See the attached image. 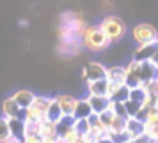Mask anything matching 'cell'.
Segmentation results:
<instances>
[{
    "mask_svg": "<svg viewBox=\"0 0 158 143\" xmlns=\"http://www.w3.org/2000/svg\"><path fill=\"white\" fill-rule=\"evenodd\" d=\"M126 71V78H124V85L128 88H135L140 87V78H139V62H135L133 58L128 62V65H124Z\"/></svg>",
    "mask_w": 158,
    "mask_h": 143,
    "instance_id": "6",
    "label": "cell"
},
{
    "mask_svg": "<svg viewBox=\"0 0 158 143\" xmlns=\"http://www.w3.org/2000/svg\"><path fill=\"white\" fill-rule=\"evenodd\" d=\"M87 85V95H98V97H107L108 90V81L107 79H96V81H89Z\"/></svg>",
    "mask_w": 158,
    "mask_h": 143,
    "instance_id": "14",
    "label": "cell"
},
{
    "mask_svg": "<svg viewBox=\"0 0 158 143\" xmlns=\"http://www.w3.org/2000/svg\"><path fill=\"white\" fill-rule=\"evenodd\" d=\"M128 143H135V140H130V141Z\"/></svg>",
    "mask_w": 158,
    "mask_h": 143,
    "instance_id": "36",
    "label": "cell"
},
{
    "mask_svg": "<svg viewBox=\"0 0 158 143\" xmlns=\"http://www.w3.org/2000/svg\"><path fill=\"white\" fill-rule=\"evenodd\" d=\"M9 126H7V118L0 117V143H4L6 140H9Z\"/></svg>",
    "mask_w": 158,
    "mask_h": 143,
    "instance_id": "29",
    "label": "cell"
},
{
    "mask_svg": "<svg viewBox=\"0 0 158 143\" xmlns=\"http://www.w3.org/2000/svg\"><path fill=\"white\" fill-rule=\"evenodd\" d=\"M107 136L112 143H128L131 140L126 131H123V133H107Z\"/></svg>",
    "mask_w": 158,
    "mask_h": 143,
    "instance_id": "26",
    "label": "cell"
},
{
    "mask_svg": "<svg viewBox=\"0 0 158 143\" xmlns=\"http://www.w3.org/2000/svg\"><path fill=\"white\" fill-rule=\"evenodd\" d=\"M100 29H101V32L107 36V39H108L110 44L121 41L123 37L126 36V23L115 14L105 16V18L101 20V23H100Z\"/></svg>",
    "mask_w": 158,
    "mask_h": 143,
    "instance_id": "2",
    "label": "cell"
},
{
    "mask_svg": "<svg viewBox=\"0 0 158 143\" xmlns=\"http://www.w3.org/2000/svg\"><path fill=\"white\" fill-rule=\"evenodd\" d=\"M39 134L41 138H57L55 134V124H52L48 120H43L39 126Z\"/></svg>",
    "mask_w": 158,
    "mask_h": 143,
    "instance_id": "20",
    "label": "cell"
},
{
    "mask_svg": "<svg viewBox=\"0 0 158 143\" xmlns=\"http://www.w3.org/2000/svg\"><path fill=\"white\" fill-rule=\"evenodd\" d=\"M94 143H112L110 140H108V136L105 134V136H100V138H96L94 140Z\"/></svg>",
    "mask_w": 158,
    "mask_h": 143,
    "instance_id": "31",
    "label": "cell"
},
{
    "mask_svg": "<svg viewBox=\"0 0 158 143\" xmlns=\"http://www.w3.org/2000/svg\"><path fill=\"white\" fill-rule=\"evenodd\" d=\"M87 102H89V106H91V111L94 115H100L103 113L105 110H108L110 106V99L108 97H98V95H85Z\"/></svg>",
    "mask_w": 158,
    "mask_h": 143,
    "instance_id": "12",
    "label": "cell"
},
{
    "mask_svg": "<svg viewBox=\"0 0 158 143\" xmlns=\"http://www.w3.org/2000/svg\"><path fill=\"white\" fill-rule=\"evenodd\" d=\"M149 62H151V65H153V67H155V69L158 71V51L155 53V55H153V57H151Z\"/></svg>",
    "mask_w": 158,
    "mask_h": 143,
    "instance_id": "30",
    "label": "cell"
},
{
    "mask_svg": "<svg viewBox=\"0 0 158 143\" xmlns=\"http://www.w3.org/2000/svg\"><path fill=\"white\" fill-rule=\"evenodd\" d=\"M123 104H124V111H126V117H128V118H133V117L139 113V110L142 108L140 102H135V101H130V99L124 101Z\"/></svg>",
    "mask_w": 158,
    "mask_h": 143,
    "instance_id": "23",
    "label": "cell"
},
{
    "mask_svg": "<svg viewBox=\"0 0 158 143\" xmlns=\"http://www.w3.org/2000/svg\"><path fill=\"white\" fill-rule=\"evenodd\" d=\"M7 126L9 136L23 143V140H25V120L23 118H7Z\"/></svg>",
    "mask_w": 158,
    "mask_h": 143,
    "instance_id": "9",
    "label": "cell"
},
{
    "mask_svg": "<svg viewBox=\"0 0 158 143\" xmlns=\"http://www.w3.org/2000/svg\"><path fill=\"white\" fill-rule=\"evenodd\" d=\"M126 129V118H121V117H114V120L110 124L107 133H123Z\"/></svg>",
    "mask_w": 158,
    "mask_h": 143,
    "instance_id": "25",
    "label": "cell"
},
{
    "mask_svg": "<svg viewBox=\"0 0 158 143\" xmlns=\"http://www.w3.org/2000/svg\"><path fill=\"white\" fill-rule=\"evenodd\" d=\"M73 126H75V118H73V115H62L60 120L55 124V134H57V138L62 140L68 133H71L73 131Z\"/></svg>",
    "mask_w": 158,
    "mask_h": 143,
    "instance_id": "11",
    "label": "cell"
},
{
    "mask_svg": "<svg viewBox=\"0 0 158 143\" xmlns=\"http://www.w3.org/2000/svg\"><path fill=\"white\" fill-rule=\"evenodd\" d=\"M124 131L130 134L131 140H135V138L144 134V124L135 120V118H126V129H124Z\"/></svg>",
    "mask_w": 158,
    "mask_h": 143,
    "instance_id": "19",
    "label": "cell"
},
{
    "mask_svg": "<svg viewBox=\"0 0 158 143\" xmlns=\"http://www.w3.org/2000/svg\"><path fill=\"white\" fill-rule=\"evenodd\" d=\"M91 115H93V111H91V106H89V102H87L85 97L77 99L75 111H73V118L75 120H78V118H89Z\"/></svg>",
    "mask_w": 158,
    "mask_h": 143,
    "instance_id": "17",
    "label": "cell"
},
{
    "mask_svg": "<svg viewBox=\"0 0 158 143\" xmlns=\"http://www.w3.org/2000/svg\"><path fill=\"white\" fill-rule=\"evenodd\" d=\"M156 51H158V41L148 43V44H140V46H137L133 60H135V62H148V60H151V57H153Z\"/></svg>",
    "mask_w": 158,
    "mask_h": 143,
    "instance_id": "7",
    "label": "cell"
},
{
    "mask_svg": "<svg viewBox=\"0 0 158 143\" xmlns=\"http://www.w3.org/2000/svg\"><path fill=\"white\" fill-rule=\"evenodd\" d=\"M43 143H57V138H43Z\"/></svg>",
    "mask_w": 158,
    "mask_h": 143,
    "instance_id": "33",
    "label": "cell"
},
{
    "mask_svg": "<svg viewBox=\"0 0 158 143\" xmlns=\"http://www.w3.org/2000/svg\"><path fill=\"white\" fill-rule=\"evenodd\" d=\"M139 78H140V83H148V81H153V79L158 78V71L151 65V62H139Z\"/></svg>",
    "mask_w": 158,
    "mask_h": 143,
    "instance_id": "13",
    "label": "cell"
},
{
    "mask_svg": "<svg viewBox=\"0 0 158 143\" xmlns=\"http://www.w3.org/2000/svg\"><path fill=\"white\" fill-rule=\"evenodd\" d=\"M60 117H62V111H60V108H59L57 101L52 97L50 99V104L46 108V115H44V120L52 122V124H57L60 120Z\"/></svg>",
    "mask_w": 158,
    "mask_h": 143,
    "instance_id": "18",
    "label": "cell"
},
{
    "mask_svg": "<svg viewBox=\"0 0 158 143\" xmlns=\"http://www.w3.org/2000/svg\"><path fill=\"white\" fill-rule=\"evenodd\" d=\"M11 97L15 99V102H16L20 108H22V110H27V108L32 104V101H34V97H36V94L30 92V90H25V88H22V90H16V92L13 94Z\"/></svg>",
    "mask_w": 158,
    "mask_h": 143,
    "instance_id": "15",
    "label": "cell"
},
{
    "mask_svg": "<svg viewBox=\"0 0 158 143\" xmlns=\"http://www.w3.org/2000/svg\"><path fill=\"white\" fill-rule=\"evenodd\" d=\"M52 97H44V95H36L32 104L27 110L22 111V118L25 122H37L41 124L44 120V115H46V108L50 104Z\"/></svg>",
    "mask_w": 158,
    "mask_h": 143,
    "instance_id": "3",
    "label": "cell"
},
{
    "mask_svg": "<svg viewBox=\"0 0 158 143\" xmlns=\"http://www.w3.org/2000/svg\"><path fill=\"white\" fill-rule=\"evenodd\" d=\"M128 95H130V88L126 85H121L108 99L112 101V102H124V101H128Z\"/></svg>",
    "mask_w": 158,
    "mask_h": 143,
    "instance_id": "22",
    "label": "cell"
},
{
    "mask_svg": "<svg viewBox=\"0 0 158 143\" xmlns=\"http://www.w3.org/2000/svg\"><path fill=\"white\" fill-rule=\"evenodd\" d=\"M105 76H107V67L100 62H89L82 69V78L85 83L96 81V79H105Z\"/></svg>",
    "mask_w": 158,
    "mask_h": 143,
    "instance_id": "5",
    "label": "cell"
},
{
    "mask_svg": "<svg viewBox=\"0 0 158 143\" xmlns=\"http://www.w3.org/2000/svg\"><path fill=\"white\" fill-rule=\"evenodd\" d=\"M110 111L114 113V117H121V118H128L126 117V111H124V104L123 102H112L110 101Z\"/></svg>",
    "mask_w": 158,
    "mask_h": 143,
    "instance_id": "28",
    "label": "cell"
},
{
    "mask_svg": "<svg viewBox=\"0 0 158 143\" xmlns=\"http://www.w3.org/2000/svg\"><path fill=\"white\" fill-rule=\"evenodd\" d=\"M80 41H82V46L87 48L89 51H101V50H107L110 46L107 36L101 32L100 25H89V27H85Z\"/></svg>",
    "mask_w": 158,
    "mask_h": 143,
    "instance_id": "1",
    "label": "cell"
},
{
    "mask_svg": "<svg viewBox=\"0 0 158 143\" xmlns=\"http://www.w3.org/2000/svg\"><path fill=\"white\" fill-rule=\"evenodd\" d=\"M131 37L139 46L148 43H155V41H158V30L151 23H139L131 29Z\"/></svg>",
    "mask_w": 158,
    "mask_h": 143,
    "instance_id": "4",
    "label": "cell"
},
{
    "mask_svg": "<svg viewBox=\"0 0 158 143\" xmlns=\"http://www.w3.org/2000/svg\"><path fill=\"white\" fill-rule=\"evenodd\" d=\"M135 143H149V138L146 134H142V136H139V138H135Z\"/></svg>",
    "mask_w": 158,
    "mask_h": 143,
    "instance_id": "32",
    "label": "cell"
},
{
    "mask_svg": "<svg viewBox=\"0 0 158 143\" xmlns=\"http://www.w3.org/2000/svg\"><path fill=\"white\" fill-rule=\"evenodd\" d=\"M98 118H100V124L103 126V129L108 131L110 124H112V120H114V113H112V111H110V108H108V110H105L103 113L98 115Z\"/></svg>",
    "mask_w": 158,
    "mask_h": 143,
    "instance_id": "27",
    "label": "cell"
},
{
    "mask_svg": "<svg viewBox=\"0 0 158 143\" xmlns=\"http://www.w3.org/2000/svg\"><path fill=\"white\" fill-rule=\"evenodd\" d=\"M4 143H22V141H18V140H15V138H9V140H6Z\"/></svg>",
    "mask_w": 158,
    "mask_h": 143,
    "instance_id": "34",
    "label": "cell"
},
{
    "mask_svg": "<svg viewBox=\"0 0 158 143\" xmlns=\"http://www.w3.org/2000/svg\"><path fill=\"white\" fill-rule=\"evenodd\" d=\"M146 97H148V92H146V88H144V87H135V88H130V95H128L130 101H135V102H140V104H144Z\"/></svg>",
    "mask_w": 158,
    "mask_h": 143,
    "instance_id": "21",
    "label": "cell"
},
{
    "mask_svg": "<svg viewBox=\"0 0 158 143\" xmlns=\"http://www.w3.org/2000/svg\"><path fill=\"white\" fill-rule=\"evenodd\" d=\"M53 99L57 101V104H59V108H60L62 115H73L75 104H77V97H73L69 94H60V95H55Z\"/></svg>",
    "mask_w": 158,
    "mask_h": 143,
    "instance_id": "10",
    "label": "cell"
},
{
    "mask_svg": "<svg viewBox=\"0 0 158 143\" xmlns=\"http://www.w3.org/2000/svg\"><path fill=\"white\" fill-rule=\"evenodd\" d=\"M124 78H126V71H124L123 65H112V67H107V76H105L107 81L124 85Z\"/></svg>",
    "mask_w": 158,
    "mask_h": 143,
    "instance_id": "16",
    "label": "cell"
},
{
    "mask_svg": "<svg viewBox=\"0 0 158 143\" xmlns=\"http://www.w3.org/2000/svg\"><path fill=\"white\" fill-rule=\"evenodd\" d=\"M73 131H75L78 136H87L89 134V122H87V118H78V120H75Z\"/></svg>",
    "mask_w": 158,
    "mask_h": 143,
    "instance_id": "24",
    "label": "cell"
},
{
    "mask_svg": "<svg viewBox=\"0 0 158 143\" xmlns=\"http://www.w3.org/2000/svg\"><path fill=\"white\" fill-rule=\"evenodd\" d=\"M149 143H158V140H149Z\"/></svg>",
    "mask_w": 158,
    "mask_h": 143,
    "instance_id": "35",
    "label": "cell"
},
{
    "mask_svg": "<svg viewBox=\"0 0 158 143\" xmlns=\"http://www.w3.org/2000/svg\"><path fill=\"white\" fill-rule=\"evenodd\" d=\"M22 108L15 102L13 97H6L2 101V117L4 118H22Z\"/></svg>",
    "mask_w": 158,
    "mask_h": 143,
    "instance_id": "8",
    "label": "cell"
}]
</instances>
